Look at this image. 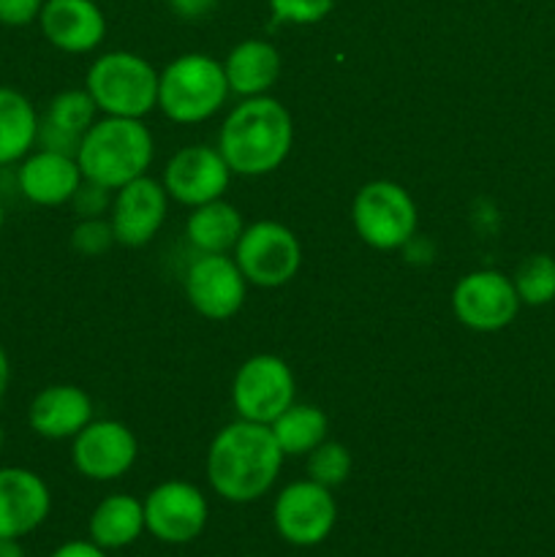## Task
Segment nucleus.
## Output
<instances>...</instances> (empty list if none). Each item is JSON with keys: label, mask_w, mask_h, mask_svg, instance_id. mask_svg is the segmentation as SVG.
<instances>
[{"label": "nucleus", "mask_w": 555, "mask_h": 557, "mask_svg": "<svg viewBox=\"0 0 555 557\" xmlns=\"http://www.w3.org/2000/svg\"><path fill=\"white\" fill-rule=\"evenodd\" d=\"M283 451L270 424L237 419L215 433L207 449V482L229 504H254L275 487Z\"/></svg>", "instance_id": "obj_1"}, {"label": "nucleus", "mask_w": 555, "mask_h": 557, "mask_svg": "<svg viewBox=\"0 0 555 557\" xmlns=\"http://www.w3.org/2000/svg\"><path fill=\"white\" fill-rule=\"evenodd\" d=\"M294 145V120L272 96L243 98L226 114L218 134V150L232 174L264 177L283 166Z\"/></svg>", "instance_id": "obj_2"}, {"label": "nucleus", "mask_w": 555, "mask_h": 557, "mask_svg": "<svg viewBox=\"0 0 555 557\" xmlns=\"http://www.w3.org/2000/svg\"><path fill=\"white\" fill-rule=\"evenodd\" d=\"M152 156H156V141L141 120L101 117L82 136L76 163L82 177L114 194L125 183L147 174Z\"/></svg>", "instance_id": "obj_3"}, {"label": "nucleus", "mask_w": 555, "mask_h": 557, "mask_svg": "<svg viewBox=\"0 0 555 557\" xmlns=\"http://www.w3.org/2000/svg\"><path fill=\"white\" fill-rule=\"evenodd\" d=\"M229 96L223 63L210 54H180L158 74V109L177 125L205 123L221 112Z\"/></svg>", "instance_id": "obj_4"}, {"label": "nucleus", "mask_w": 555, "mask_h": 557, "mask_svg": "<svg viewBox=\"0 0 555 557\" xmlns=\"http://www.w3.org/2000/svg\"><path fill=\"white\" fill-rule=\"evenodd\" d=\"M85 90L103 117L145 120L158 109V71L141 54L114 49L92 60Z\"/></svg>", "instance_id": "obj_5"}, {"label": "nucleus", "mask_w": 555, "mask_h": 557, "mask_svg": "<svg viewBox=\"0 0 555 557\" xmlns=\"http://www.w3.org/2000/svg\"><path fill=\"white\" fill-rule=\"evenodd\" d=\"M351 223L357 237L373 250H397L411 243L419 226L414 196L392 180H373L357 190L351 201Z\"/></svg>", "instance_id": "obj_6"}, {"label": "nucleus", "mask_w": 555, "mask_h": 557, "mask_svg": "<svg viewBox=\"0 0 555 557\" xmlns=\"http://www.w3.org/2000/svg\"><path fill=\"white\" fill-rule=\"evenodd\" d=\"M232 253L248 286L259 288L286 286L303 267V245L297 234L278 221L248 223Z\"/></svg>", "instance_id": "obj_7"}, {"label": "nucleus", "mask_w": 555, "mask_h": 557, "mask_svg": "<svg viewBox=\"0 0 555 557\" xmlns=\"http://www.w3.org/2000/svg\"><path fill=\"white\" fill-rule=\"evenodd\" d=\"M297 400V381L286 359L278 354H254L232 379V406L237 419L272 424Z\"/></svg>", "instance_id": "obj_8"}, {"label": "nucleus", "mask_w": 555, "mask_h": 557, "mask_svg": "<svg viewBox=\"0 0 555 557\" xmlns=\"http://www.w3.org/2000/svg\"><path fill=\"white\" fill-rule=\"evenodd\" d=\"M520 308L515 283L498 270H473L452 288V310L466 330L501 332L517 319Z\"/></svg>", "instance_id": "obj_9"}, {"label": "nucleus", "mask_w": 555, "mask_h": 557, "mask_svg": "<svg viewBox=\"0 0 555 557\" xmlns=\"http://www.w3.org/2000/svg\"><path fill=\"white\" fill-rule=\"evenodd\" d=\"M272 522L283 542L294 547H316L332 533L337 522V504L330 487L303 479L278 493Z\"/></svg>", "instance_id": "obj_10"}, {"label": "nucleus", "mask_w": 555, "mask_h": 557, "mask_svg": "<svg viewBox=\"0 0 555 557\" xmlns=\"http://www.w3.org/2000/svg\"><path fill=\"white\" fill-rule=\"evenodd\" d=\"M185 297L207 321H229L243 310L248 281L229 253H199L185 272Z\"/></svg>", "instance_id": "obj_11"}, {"label": "nucleus", "mask_w": 555, "mask_h": 557, "mask_svg": "<svg viewBox=\"0 0 555 557\" xmlns=\"http://www.w3.org/2000/svg\"><path fill=\"white\" fill-rule=\"evenodd\" d=\"M139 441L128 424L118 419H92L71 438V462L90 482H114L134 468Z\"/></svg>", "instance_id": "obj_12"}, {"label": "nucleus", "mask_w": 555, "mask_h": 557, "mask_svg": "<svg viewBox=\"0 0 555 557\" xmlns=\"http://www.w3.org/2000/svg\"><path fill=\"white\" fill-rule=\"evenodd\" d=\"M145 531L163 544H188L201 536L210 520L205 493L190 482H161L141 500Z\"/></svg>", "instance_id": "obj_13"}, {"label": "nucleus", "mask_w": 555, "mask_h": 557, "mask_svg": "<svg viewBox=\"0 0 555 557\" xmlns=\"http://www.w3.org/2000/svg\"><path fill=\"white\" fill-rule=\"evenodd\" d=\"M169 199L185 207H199L207 201L223 199L232 183V169L221 150L212 145H188L180 147L169 158L166 169L161 177Z\"/></svg>", "instance_id": "obj_14"}, {"label": "nucleus", "mask_w": 555, "mask_h": 557, "mask_svg": "<svg viewBox=\"0 0 555 557\" xmlns=\"http://www.w3.org/2000/svg\"><path fill=\"white\" fill-rule=\"evenodd\" d=\"M169 215V194L161 180L147 174L131 180L123 188L114 190L112 207H109V223L118 245L125 248H141L152 243L161 232Z\"/></svg>", "instance_id": "obj_15"}, {"label": "nucleus", "mask_w": 555, "mask_h": 557, "mask_svg": "<svg viewBox=\"0 0 555 557\" xmlns=\"http://www.w3.org/2000/svg\"><path fill=\"white\" fill-rule=\"evenodd\" d=\"M52 509L47 482L30 468H0V539H22L44 525Z\"/></svg>", "instance_id": "obj_16"}, {"label": "nucleus", "mask_w": 555, "mask_h": 557, "mask_svg": "<svg viewBox=\"0 0 555 557\" xmlns=\"http://www.w3.org/2000/svg\"><path fill=\"white\" fill-rule=\"evenodd\" d=\"M38 25L44 38L65 54L92 52L107 36V16L96 0H47Z\"/></svg>", "instance_id": "obj_17"}, {"label": "nucleus", "mask_w": 555, "mask_h": 557, "mask_svg": "<svg viewBox=\"0 0 555 557\" xmlns=\"http://www.w3.org/2000/svg\"><path fill=\"white\" fill-rule=\"evenodd\" d=\"M82 169L74 156L54 150H30L16 169L20 194L36 207H60L74 199L82 185Z\"/></svg>", "instance_id": "obj_18"}, {"label": "nucleus", "mask_w": 555, "mask_h": 557, "mask_svg": "<svg viewBox=\"0 0 555 557\" xmlns=\"http://www.w3.org/2000/svg\"><path fill=\"white\" fill-rule=\"evenodd\" d=\"M92 422V400L82 386L49 384L27 408V424L38 438L71 441Z\"/></svg>", "instance_id": "obj_19"}, {"label": "nucleus", "mask_w": 555, "mask_h": 557, "mask_svg": "<svg viewBox=\"0 0 555 557\" xmlns=\"http://www.w3.org/2000/svg\"><path fill=\"white\" fill-rule=\"evenodd\" d=\"M96 114H98V107L85 87H69V90H60L58 96L49 101L44 117L38 120L36 147L65 152V156L76 158V150H79L82 145V136H85L87 131H90V125L98 120Z\"/></svg>", "instance_id": "obj_20"}, {"label": "nucleus", "mask_w": 555, "mask_h": 557, "mask_svg": "<svg viewBox=\"0 0 555 557\" xmlns=\"http://www.w3.org/2000/svg\"><path fill=\"white\" fill-rule=\"evenodd\" d=\"M283 60L275 44L261 38H245L223 60L229 90L239 98L267 96L281 79Z\"/></svg>", "instance_id": "obj_21"}, {"label": "nucleus", "mask_w": 555, "mask_h": 557, "mask_svg": "<svg viewBox=\"0 0 555 557\" xmlns=\"http://www.w3.org/2000/svg\"><path fill=\"white\" fill-rule=\"evenodd\" d=\"M243 232V215L226 199L194 207L188 221H185V237L196 253H232Z\"/></svg>", "instance_id": "obj_22"}, {"label": "nucleus", "mask_w": 555, "mask_h": 557, "mask_svg": "<svg viewBox=\"0 0 555 557\" xmlns=\"http://www.w3.org/2000/svg\"><path fill=\"white\" fill-rule=\"evenodd\" d=\"M145 533V506L134 495H109L90 515V542L101 549H123Z\"/></svg>", "instance_id": "obj_23"}, {"label": "nucleus", "mask_w": 555, "mask_h": 557, "mask_svg": "<svg viewBox=\"0 0 555 557\" xmlns=\"http://www.w3.org/2000/svg\"><path fill=\"white\" fill-rule=\"evenodd\" d=\"M38 112L25 92L0 87V166L20 163L38 139Z\"/></svg>", "instance_id": "obj_24"}, {"label": "nucleus", "mask_w": 555, "mask_h": 557, "mask_svg": "<svg viewBox=\"0 0 555 557\" xmlns=\"http://www.w3.org/2000/svg\"><path fill=\"white\" fill-rule=\"evenodd\" d=\"M283 457H308L330 435V419L319 406L294 400L275 422L270 424Z\"/></svg>", "instance_id": "obj_25"}, {"label": "nucleus", "mask_w": 555, "mask_h": 557, "mask_svg": "<svg viewBox=\"0 0 555 557\" xmlns=\"http://www.w3.org/2000/svg\"><path fill=\"white\" fill-rule=\"evenodd\" d=\"M515 292L528 308H544L555 299V259L550 253H531L517 264Z\"/></svg>", "instance_id": "obj_26"}, {"label": "nucleus", "mask_w": 555, "mask_h": 557, "mask_svg": "<svg viewBox=\"0 0 555 557\" xmlns=\"http://www.w3.org/2000/svg\"><path fill=\"white\" fill-rule=\"evenodd\" d=\"M351 451L337 441L326 438L308 455V479L335 490L351 476Z\"/></svg>", "instance_id": "obj_27"}, {"label": "nucleus", "mask_w": 555, "mask_h": 557, "mask_svg": "<svg viewBox=\"0 0 555 557\" xmlns=\"http://www.w3.org/2000/svg\"><path fill=\"white\" fill-rule=\"evenodd\" d=\"M118 245L109 218H82L71 232V248L85 259H98Z\"/></svg>", "instance_id": "obj_28"}, {"label": "nucleus", "mask_w": 555, "mask_h": 557, "mask_svg": "<svg viewBox=\"0 0 555 557\" xmlns=\"http://www.w3.org/2000/svg\"><path fill=\"white\" fill-rule=\"evenodd\" d=\"M278 25H316L332 11L335 0H267Z\"/></svg>", "instance_id": "obj_29"}, {"label": "nucleus", "mask_w": 555, "mask_h": 557, "mask_svg": "<svg viewBox=\"0 0 555 557\" xmlns=\"http://www.w3.org/2000/svg\"><path fill=\"white\" fill-rule=\"evenodd\" d=\"M74 207L76 218H103V212L112 207V190H107L103 185L90 183V180H82V185L76 188L74 199L69 201Z\"/></svg>", "instance_id": "obj_30"}, {"label": "nucleus", "mask_w": 555, "mask_h": 557, "mask_svg": "<svg viewBox=\"0 0 555 557\" xmlns=\"http://www.w3.org/2000/svg\"><path fill=\"white\" fill-rule=\"evenodd\" d=\"M47 0H0V25L27 27L38 22Z\"/></svg>", "instance_id": "obj_31"}, {"label": "nucleus", "mask_w": 555, "mask_h": 557, "mask_svg": "<svg viewBox=\"0 0 555 557\" xmlns=\"http://www.w3.org/2000/svg\"><path fill=\"white\" fill-rule=\"evenodd\" d=\"M218 0H169V9L180 16V20H205L215 11Z\"/></svg>", "instance_id": "obj_32"}, {"label": "nucleus", "mask_w": 555, "mask_h": 557, "mask_svg": "<svg viewBox=\"0 0 555 557\" xmlns=\"http://www.w3.org/2000/svg\"><path fill=\"white\" fill-rule=\"evenodd\" d=\"M49 557H107V549L92 542H65Z\"/></svg>", "instance_id": "obj_33"}, {"label": "nucleus", "mask_w": 555, "mask_h": 557, "mask_svg": "<svg viewBox=\"0 0 555 557\" xmlns=\"http://www.w3.org/2000/svg\"><path fill=\"white\" fill-rule=\"evenodd\" d=\"M9 381H11V362L5 348L0 346V400H3L5 392H9Z\"/></svg>", "instance_id": "obj_34"}, {"label": "nucleus", "mask_w": 555, "mask_h": 557, "mask_svg": "<svg viewBox=\"0 0 555 557\" xmlns=\"http://www.w3.org/2000/svg\"><path fill=\"white\" fill-rule=\"evenodd\" d=\"M0 557H25L20 539H0Z\"/></svg>", "instance_id": "obj_35"}, {"label": "nucleus", "mask_w": 555, "mask_h": 557, "mask_svg": "<svg viewBox=\"0 0 555 557\" xmlns=\"http://www.w3.org/2000/svg\"><path fill=\"white\" fill-rule=\"evenodd\" d=\"M3 446H5V430L3 424H0V455H3Z\"/></svg>", "instance_id": "obj_36"}, {"label": "nucleus", "mask_w": 555, "mask_h": 557, "mask_svg": "<svg viewBox=\"0 0 555 557\" xmlns=\"http://www.w3.org/2000/svg\"><path fill=\"white\" fill-rule=\"evenodd\" d=\"M5 226V210H3V201H0V232H3Z\"/></svg>", "instance_id": "obj_37"}]
</instances>
